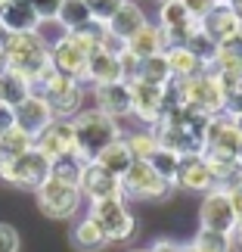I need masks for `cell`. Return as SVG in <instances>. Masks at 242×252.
Masks as SVG:
<instances>
[{
    "mask_svg": "<svg viewBox=\"0 0 242 252\" xmlns=\"http://www.w3.org/2000/svg\"><path fill=\"white\" fill-rule=\"evenodd\" d=\"M3 50H6V69L22 75V78H28V84L50 65V47L41 41L37 32L6 34L3 37Z\"/></svg>",
    "mask_w": 242,
    "mask_h": 252,
    "instance_id": "cell-1",
    "label": "cell"
},
{
    "mask_svg": "<svg viewBox=\"0 0 242 252\" xmlns=\"http://www.w3.org/2000/svg\"><path fill=\"white\" fill-rule=\"evenodd\" d=\"M31 94L44 96V100L50 103L56 119H72L81 106V96H84L81 81H75L69 75H62L59 69H53V63L31 81Z\"/></svg>",
    "mask_w": 242,
    "mask_h": 252,
    "instance_id": "cell-2",
    "label": "cell"
},
{
    "mask_svg": "<svg viewBox=\"0 0 242 252\" xmlns=\"http://www.w3.org/2000/svg\"><path fill=\"white\" fill-rule=\"evenodd\" d=\"M72 128H75V150H78L87 162L100 156V153L109 147L115 137H121L118 119L106 115L103 109H90V112L75 115Z\"/></svg>",
    "mask_w": 242,
    "mask_h": 252,
    "instance_id": "cell-3",
    "label": "cell"
},
{
    "mask_svg": "<svg viewBox=\"0 0 242 252\" xmlns=\"http://www.w3.org/2000/svg\"><path fill=\"white\" fill-rule=\"evenodd\" d=\"M90 218L103 227V234L109 237V243H124L134 237L137 221H134L131 209L124 206V196H112V199H93L90 202Z\"/></svg>",
    "mask_w": 242,
    "mask_h": 252,
    "instance_id": "cell-4",
    "label": "cell"
},
{
    "mask_svg": "<svg viewBox=\"0 0 242 252\" xmlns=\"http://www.w3.org/2000/svg\"><path fill=\"white\" fill-rule=\"evenodd\" d=\"M0 178L13 187H22V190H37L41 184L50 178V159L44 156L37 147H28L22 156L9 159L0 165Z\"/></svg>",
    "mask_w": 242,
    "mask_h": 252,
    "instance_id": "cell-5",
    "label": "cell"
},
{
    "mask_svg": "<svg viewBox=\"0 0 242 252\" xmlns=\"http://www.w3.org/2000/svg\"><path fill=\"white\" fill-rule=\"evenodd\" d=\"M37 196V209L44 212L47 218H72L78 212L84 193L78 184H65V181H56V178H47L41 187L34 190Z\"/></svg>",
    "mask_w": 242,
    "mask_h": 252,
    "instance_id": "cell-6",
    "label": "cell"
},
{
    "mask_svg": "<svg viewBox=\"0 0 242 252\" xmlns=\"http://www.w3.org/2000/svg\"><path fill=\"white\" fill-rule=\"evenodd\" d=\"M121 187L124 196H137V199H164L174 190V184L168 178L152 168V162L146 159H134L131 168L121 174Z\"/></svg>",
    "mask_w": 242,
    "mask_h": 252,
    "instance_id": "cell-7",
    "label": "cell"
},
{
    "mask_svg": "<svg viewBox=\"0 0 242 252\" xmlns=\"http://www.w3.org/2000/svg\"><path fill=\"white\" fill-rule=\"evenodd\" d=\"M87 60H90V50L75 37L72 32H65L59 41L50 47V63L53 69H59L62 75H69L75 81H87Z\"/></svg>",
    "mask_w": 242,
    "mask_h": 252,
    "instance_id": "cell-8",
    "label": "cell"
},
{
    "mask_svg": "<svg viewBox=\"0 0 242 252\" xmlns=\"http://www.w3.org/2000/svg\"><path fill=\"white\" fill-rule=\"evenodd\" d=\"M187 84V103L196 106V109L215 115V112H224V100H227V91L224 84H220V78L215 72H199L196 78L183 81Z\"/></svg>",
    "mask_w": 242,
    "mask_h": 252,
    "instance_id": "cell-9",
    "label": "cell"
},
{
    "mask_svg": "<svg viewBox=\"0 0 242 252\" xmlns=\"http://www.w3.org/2000/svg\"><path fill=\"white\" fill-rule=\"evenodd\" d=\"M199 221H202V227L233 234V227L239 224V215H236L233 202H230V193L224 187H215L205 193V199L199 206Z\"/></svg>",
    "mask_w": 242,
    "mask_h": 252,
    "instance_id": "cell-10",
    "label": "cell"
},
{
    "mask_svg": "<svg viewBox=\"0 0 242 252\" xmlns=\"http://www.w3.org/2000/svg\"><path fill=\"white\" fill-rule=\"evenodd\" d=\"M242 143V131L236 128L233 115L227 112H215L205 128V140H202V150L208 153H224V156H236Z\"/></svg>",
    "mask_w": 242,
    "mask_h": 252,
    "instance_id": "cell-11",
    "label": "cell"
},
{
    "mask_svg": "<svg viewBox=\"0 0 242 252\" xmlns=\"http://www.w3.org/2000/svg\"><path fill=\"white\" fill-rule=\"evenodd\" d=\"M174 187L187 190V193H208L220 187L215 171L205 159H202V153H192V156H183L180 159V168H177V178H174Z\"/></svg>",
    "mask_w": 242,
    "mask_h": 252,
    "instance_id": "cell-12",
    "label": "cell"
},
{
    "mask_svg": "<svg viewBox=\"0 0 242 252\" xmlns=\"http://www.w3.org/2000/svg\"><path fill=\"white\" fill-rule=\"evenodd\" d=\"M81 193L87 199H112V196H124V187H121V178L112 174L109 168H103L96 159L87 162L84 168V178H81Z\"/></svg>",
    "mask_w": 242,
    "mask_h": 252,
    "instance_id": "cell-13",
    "label": "cell"
},
{
    "mask_svg": "<svg viewBox=\"0 0 242 252\" xmlns=\"http://www.w3.org/2000/svg\"><path fill=\"white\" fill-rule=\"evenodd\" d=\"M199 28L205 34H211L217 44H224V41H230V37L242 34V16L233 9V3H215L205 16L199 19Z\"/></svg>",
    "mask_w": 242,
    "mask_h": 252,
    "instance_id": "cell-14",
    "label": "cell"
},
{
    "mask_svg": "<svg viewBox=\"0 0 242 252\" xmlns=\"http://www.w3.org/2000/svg\"><path fill=\"white\" fill-rule=\"evenodd\" d=\"M34 147L44 153L47 159H56L62 153H72L75 150V128H72V119H53L47 128L34 137ZM78 153V150H75Z\"/></svg>",
    "mask_w": 242,
    "mask_h": 252,
    "instance_id": "cell-15",
    "label": "cell"
},
{
    "mask_svg": "<svg viewBox=\"0 0 242 252\" xmlns=\"http://www.w3.org/2000/svg\"><path fill=\"white\" fill-rule=\"evenodd\" d=\"M53 119H56V115H53V109H50V103H47L44 96H37V94H28L25 100L16 106V128H22L31 140H34Z\"/></svg>",
    "mask_w": 242,
    "mask_h": 252,
    "instance_id": "cell-16",
    "label": "cell"
},
{
    "mask_svg": "<svg viewBox=\"0 0 242 252\" xmlns=\"http://www.w3.org/2000/svg\"><path fill=\"white\" fill-rule=\"evenodd\" d=\"M161 87L164 84H149L143 78H131V96H134V115L146 122L149 128L159 125L161 119Z\"/></svg>",
    "mask_w": 242,
    "mask_h": 252,
    "instance_id": "cell-17",
    "label": "cell"
},
{
    "mask_svg": "<svg viewBox=\"0 0 242 252\" xmlns=\"http://www.w3.org/2000/svg\"><path fill=\"white\" fill-rule=\"evenodd\" d=\"M41 25V16L31 6V0H0V28L6 34L34 32Z\"/></svg>",
    "mask_w": 242,
    "mask_h": 252,
    "instance_id": "cell-18",
    "label": "cell"
},
{
    "mask_svg": "<svg viewBox=\"0 0 242 252\" xmlns=\"http://www.w3.org/2000/svg\"><path fill=\"white\" fill-rule=\"evenodd\" d=\"M96 109H103L112 119H124L134 112V96H131V81H109L96 84Z\"/></svg>",
    "mask_w": 242,
    "mask_h": 252,
    "instance_id": "cell-19",
    "label": "cell"
},
{
    "mask_svg": "<svg viewBox=\"0 0 242 252\" xmlns=\"http://www.w3.org/2000/svg\"><path fill=\"white\" fill-rule=\"evenodd\" d=\"M121 78H124V69H121L118 53H109L103 47L90 53V60H87V81L90 84H109V81H121Z\"/></svg>",
    "mask_w": 242,
    "mask_h": 252,
    "instance_id": "cell-20",
    "label": "cell"
},
{
    "mask_svg": "<svg viewBox=\"0 0 242 252\" xmlns=\"http://www.w3.org/2000/svg\"><path fill=\"white\" fill-rule=\"evenodd\" d=\"M146 25V16H143V9L137 3H131V0H124V3L112 13V19L106 22V28H109V34L121 37V41H128V37L134 32H140V28Z\"/></svg>",
    "mask_w": 242,
    "mask_h": 252,
    "instance_id": "cell-21",
    "label": "cell"
},
{
    "mask_svg": "<svg viewBox=\"0 0 242 252\" xmlns=\"http://www.w3.org/2000/svg\"><path fill=\"white\" fill-rule=\"evenodd\" d=\"M131 56L137 60H146V56H156V53H164V34H161V25H143L140 32H134L128 41H124Z\"/></svg>",
    "mask_w": 242,
    "mask_h": 252,
    "instance_id": "cell-22",
    "label": "cell"
},
{
    "mask_svg": "<svg viewBox=\"0 0 242 252\" xmlns=\"http://www.w3.org/2000/svg\"><path fill=\"white\" fill-rule=\"evenodd\" d=\"M164 56H168L171 75H174V78H180V81H189V78H196L199 72H205V63H202L189 47H183V44L164 47Z\"/></svg>",
    "mask_w": 242,
    "mask_h": 252,
    "instance_id": "cell-23",
    "label": "cell"
},
{
    "mask_svg": "<svg viewBox=\"0 0 242 252\" xmlns=\"http://www.w3.org/2000/svg\"><path fill=\"white\" fill-rule=\"evenodd\" d=\"M84 168H87V159L81 153H62V156L50 159V178L56 181H65V184H78L81 187V178H84Z\"/></svg>",
    "mask_w": 242,
    "mask_h": 252,
    "instance_id": "cell-24",
    "label": "cell"
},
{
    "mask_svg": "<svg viewBox=\"0 0 242 252\" xmlns=\"http://www.w3.org/2000/svg\"><path fill=\"white\" fill-rule=\"evenodd\" d=\"M96 162H100L103 168H109L112 174H118V178H121V174L131 168L134 153H131V147H128V140H124V137H115L109 147H106L100 156H96Z\"/></svg>",
    "mask_w": 242,
    "mask_h": 252,
    "instance_id": "cell-25",
    "label": "cell"
},
{
    "mask_svg": "<svg viewBox=\"0 0 242 252\" xmlns=\"http://www.w3.org/2000/svg\"><path fill=\"white\" fill-rule=\"evenodd\" d=\"M72 243L81 252H96V249H103L106 243H109V237H106L103 227L87 215L84 221H78V227H75V234H72Z\"/></svg>",
    "mask_w": 242,
    "mask_h": 252,
    "instance_id": "cell-26",
    "label": "cell"
},
{
    "mask_svg": "<svg viewBox=\"0 0 242 252\" xmlns=\"http://www.w3.org/2000/svg\"><path fill=\"white\" fill-rule=\"evenodd\" d=\"M28 147H34V140L28 137L22 128H16V125H13V128L0 131V165L9 162V159H16V156H22Z\"/></svg>",
    "mask_w": 242,
    "mask_h": 252,
    "instance_id": "cell-27",
    "label": "cell"
},
{
    "mask_svg": "<svg viewBox=\"0 0 242 252\" xmlns=\"http://www.w3.org/2000/svg\"><path fill=\"white\" fill-rule=\"evenodd\" d=\"M56 19L65 25V32H75V28H81V25L90 22L93 13H90V3H87V0H62Z\"/></svg>",
    "mask_w": 242,
    "mask_h": 252,
    "instance_id": "cell-28",
    "label": "cell"
},
{
    "mask_svg": "<svg viewBox=\"0 0 242 252\" xmlns=\"http://www.w3.org/2000/svg\"><path fill=\"white\" fill-rule=\"evenodd\" d=\"M28 94H31L28 78H22V75H16V72H9V69L0 72V100H3V103L19 106Z\"/></svg>",
    "mask_w": 242,
    "mask_h": 252,
    "instance_id": "cell-29",
    "label": "cell"
},
{
    "mask_svg": "<svg viewBox=\"0 0 242 252\" xmlns=\"http://www.w3.org/2000/svg\"><path fill=\"white\" fill-rule=\"evenodd\" d=\"M134 78H143V81H149V84H164V81H171L174 75H171L168 56H164V53H156V56H146V60H140L137 75H134Z\"/></svg>",
    "mask_w": 242,
    "mask_h": 252,
    "instance_id": "cell-30",
    "label": "cell"
},
{
    "mask_svg": "<svg viewBox=\"0 0 242 252\" xmlns=\"http://www.w3.org/2000/svg\"><path fill=\"white\" fill-rule=\"evenodd\" d=\"M183 47H189V50L196 53V56H199V60L205 63V65H211V63H215L217 56H220V44H217L211 34H205L202 28H196V32H192V34L187 37V44H183Z\"/></svg>",
    "mask_w": 242,
    "mask_h": 252,
    "instance_id": "cell-31",
    "label": "cell"
},
{
    "mask_svg": "<svg viewBox=\"0 0 242 252\" xmlns=\"http://www.w3.org/2000/svg\"><path fill=\"white\" fill-rule=\"evenodd\" d=\"M180 153H174V150H168V147H161L159 143V150L149 156V162H152V168H156L161 178H168L171 184H174V178H177V168H180Z\"/></svg>",
    "mask_w": 242,
    "mask_h": 252,
    "instance_id": "cell-32",
    "label": "cell"
},
{
    "mask_svg": "<svg viewBox=\"0 0 242 252\" xmlns=\"http://www.w3.org/2000/svg\"><path fill=\"white\" fill-rule=\"evenodd\" d=\"M128 140V147H131V153H134V159H146L149 162V156L159 150V137H156V131H137V134H131V137H124Z\"/></svg>",
    "mask_w": 242,
    "mask_h": 252,
    "instance_id": "cell-33",
    "label": "cell"
},
{
    "mask_svg": "<svg viewBox=\"0 0 242 252\" xmlns=\"http://www.w3.org/2000/svg\"><path fill=\"white\" fill-rule=\"evenodd\" d=\"M192 243H199L202 249H208V252H230V246H233V234H224V230L202 227Z\"/></svg>",
    "mask_w": 242,
    "mask_h": 252,
    "instance_id": "cell-34",
    "label": "cell"
},
{
    "mask_svg": "<svg viewBox=\"0 0 242 252\" xmlns=\"http://www.w3.org/2000/svg\"><path fill=\"white\" fill-rule=\"evenodd\" d=\"M90 3V13H93V19H100V22H109L112 19V13L118 9L124 0H87Z\"/></svg>",
    "mask_w": 242,
    "mask_h": 252,
    "instance_id": "cell-35",
    "label": "cell"
},
{
    "mask_svg": "<svg viewBox=\"0 0 242 252\" xmlns=\"http://www.w3.org/2000/svg\"><path fill=\"white\" fill-rule=\"evenodd\" d=\"M0 252H19V230L13 224H0Z\"/></svg>",
    "mask_w": 242,
    "mask_h": 252,
    "instance_id": "cell-36",
    "label": "cell"
},
{
    "mask_svg": "<svg viewBox=\"0 0 242 252\" xmlns=\"http://www.w3.org/2000/svg\"><path fill=\"white\" fill-rule=\"evenodd\" d=\"M224 112H227V115H239V112H242V81L233 87V91H227Z\"/></svg>",
    "mask_w": 242,
    "mask_h": 252,
    "instance_id": "cell-37",
    "label": "cell"
},
{
    "mask_svg": "<svg viewBox=\"0 0 242 252\" xmlns=\"http://www.w3.org/2000/svg\"><path fill=\"white\" fill-rule=\"evenodd\" d=\"M59 3H62V0H31V6L37 9V16H41V19H56Z\"/></svg>",
    "mask_w": 242,
    "mask_h": 252,
    "instance_id": "cell-38",
    "label": "cell"
},
{
    "mask_svg": "<svg viewBox=\"0 0 242 252\" xmlns=\"http://www.w3.org/2000/svg\"><path fill=\"white\" fill-rule=\"evenodd\" d=\"M227 193H230V202H233V209H236V215L242 218V174L233 181V184H227L224 187Z\"/></svg>",
    "mask_w": 242,
    "mask_h": 252,
    "instance_id": "cell-39",
    "label": "cell"
},
{
    "mask_svg": "<svg viewBox=\"0 0 242 252\" xmlns=\"http://www.w3.org/2000/svg\"><path fill=\"white\" fill-rule=\"evenodd\" d=\"M215 3H217V0H183V6H187V9H189V13L196 16V19H202V16H205V13H208V9L215 6Z\"/></svg>",
    "mask_w": 242,
    "mask_h": 252,
    "instance_id": "cell-40",
    "label": "cell"
},
{
    "mask_svg": "<svg viewBox=\"0 0 242 252\" xmlns=\"http://www.w3.org/2000/svg\"><path fill=\"white\" fill-rule=\"evenodd\" d=\"M16 125V106H9L0 100V131H6V128H13Z\"/></svg>",
    "mask_w": 242,
    "mask_h": 252,
    "instance_id": "cell-41",
    "label": "cell"
},
{
    "mask_svg": "<svg viewBox=\"0 0 242 252\" xmlns=\"http://www.w3.org/2000/svg\"><path fill=\"white\" fill-rule=\"evenodd\" d=\"M149 252H183V246H180V243H174V240H156Z\"/></svg>",
    "mask_w": 242,
    "mask_h": 252,
    "instance_id": "cell-42",
    "label": "cell"
},
{
    "mask_svg": "<svg viewBox=\"0 0 242 252\" xmlns=\"http://www.w3.org/2000/svg\"><path fill=\"white\" fill-rule=\"evenodd\" d=\"M233 243H236V246L242 249V218H239V224L233 227Z\"/></svg>",
    "mask_w": 242,
    "mask_h": 252,
    "instance_id": "cell-43",
    "label": "cell"
},
{
    "mask_svg": "<svg viewBox=\"0 0 242 252\" xmlns=\"http://www.w3.org/2000/svg\"><path fill=\"white\" fill-rule=\"evenodd\" d=\"M183 252H208V249H202L199 243H189V246H183Z\"/></svg>",
    "mask_w": 242,
    "mask_h": 252,
    "instance_id": "cell-44",
    "label": "cell"
},
{
    "mask_svg": "<svg viewBox=\"0 0 242 252\" xmlns=\"http://www.w3.org/2000/svg\"><path fill=\"white\" fill-rule=\"evenodd\" d=\"M233 122H236V128L242 131V112H239V115H233Z\"/></svg>",
    "mask_w": 242,
    "mask_h": 252,
    "instance_id": "cell-45",
    "label": "cell"
},
{
    "mask_svg": "<svg viewBox=\"0 0 242 252\" xmlns=\"http://www.w3.org/2000/svg\"><path fill=\"white\" fill-rule=\"evenodd\" d=\"M233 9H236V13L242 16V0H233Z\"/></svg>",
    "mask_w": 242,
    "mask_h": 252,
    "instance_id": "cell-46",
    "label": "cell"
},
{
    "mask_svg": "<svg viewBox=\"0 0 242 252\" xmlns=\"http://www.w3.org/2000/svg\"><path fill=\"white\" fill-rule=\"evenodd\" d=\"M236 159H239V168H242V143H239V153H236Z\"/></svg>",
    "mask_w": 242,
    "mask_h": 252,
    "instance_id": "cell-47",
    "label": "cell"
},
{
    "mask_svg": "<svg viewBox=\"0 0 242 252\" xmlns=\"http://www.w3.org/2000/svg\"><path fill=\"white\" fill-rule=\"evenodd\" d=\"M3 37H6V32H3V28H0V44H3Z\"/></svg>",
    "mask_w": 242,
    "mask_h": 252,
    "instance_id": "cell-48",
    "label": "cell"
},
{
    "mask_svg": "<svg viewBox=\"0 0 242 252\" xmlns=\"http://www.w3.org/2000/svg\"><path fill=\"white\" fill-rule=\"evenodd\" d=\"M217 3H233V0H217Z\"/></svg>",
    "mask_w": 242,
    "mask_h": 252,
    "instance_id": "cell-49",
    "label": "cell"
},
{
    "mask_svg": "<svg viewBox=\"0 0 242 252\" xmlns=\"http://www.w3.org/2000/svg\"><path fill=\"white\" fill-rule=\"evenodd\" d=\"M137 252H143V249H137ZM146 252H149V249H146Z\"/></svg>",
    "mask_w": 242,
    "mask_h": 252,
    "instance_id": "cell-50",
    "label": "cell"
}]
</instances>
